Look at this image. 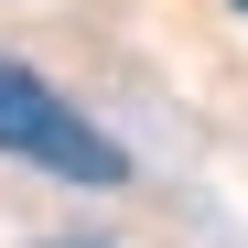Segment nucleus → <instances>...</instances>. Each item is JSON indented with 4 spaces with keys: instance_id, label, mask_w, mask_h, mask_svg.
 Wrapping results in <instances>:
<instances>
[{
    "instance_id": "obj_2",
    "label": "nucleus",
    "mask_w": 248,
    "mask_h": 248,
    "mask_svg": "<svg viewBox=\"0 0 248 248\" xmlns=\"http://www.w3.org/2000/svg\"><path fill=\"white\" fill-rule=\"evenodd\" d=\"M227 11H237V22H248V0H227Z\"/></svg>"
},
{
    "instance_id": "obj_1",
    "label": "nucleus",
    "mask_w": 248,
    "mask_h": 248,
    "mask_svg": "<svg viewBox=\"0 0 248 248\" xmlns=\"http://www.w3.org/2000/svg\"><path fill=\"white\" fill-rule=\"evenodd\" d=\"M0 162H32V173H54L76 194H119L130 184V151H119L54 76H32L22 54H0Z\"/></svg>"
}]
</instances>
